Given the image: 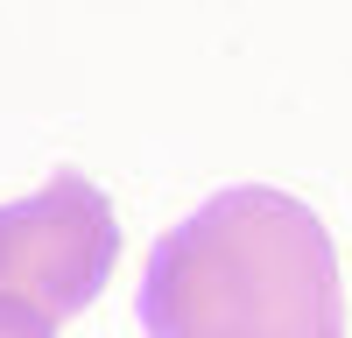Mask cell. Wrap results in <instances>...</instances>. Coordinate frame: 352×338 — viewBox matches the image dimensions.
<instances>
[{"mask_svg":"<svg viewBox=\"0 0 352 338\" xmlns=\"http://www.w3.org/2000/svg\"><path fill=\"white\" fill-rule=\"evenodd\" d=\"M148 338H345L331 233L303 197L240 183L169 225L141 275Z\"/></svg>","mask_w":352,"mask_h":338,"instance_id":"6da1fadb","label":"cell"},{"mask_svg":"<svg viewBox=\"0 0 352 338\" xmlns=\"http://www.w3.org/2000/svg\"><path fill=\"white\" fill-rule=\"evenodd\" d=\"M120 261V218L85 177H50L43 190L0 205V303L64 324L99 303Z\"/></svg>","mask_w":352,"mask_h":338,"instance_id":"7a4b0ae2","label":"cell"},{"mask_svg":"<svg viewBox=\"0 0 352 338\" xmlns=\"http://www.w3.org/2000/svg\"><path fill=\"white\" fill-rule=\"evenodd\" d=\"M0 338H56V324L21 310V303H0Z\"/></svg>","mask_w":352,"mask_h":338,"instance_id":"3957f363","label":"cell"}]
</instances>
